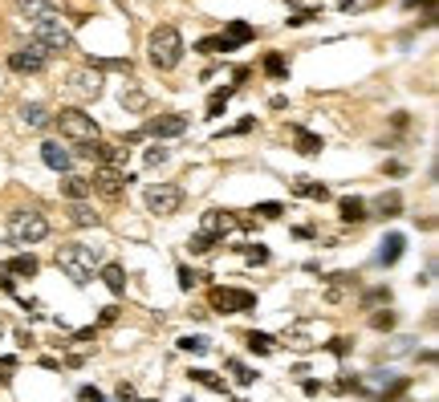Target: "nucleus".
Listing matches in <instances>:
<instances>
[{
    "label": "nucleus",
    "mask_w": 439,
    "mask_h": 402,
    "mask_svg": "<svg viewBox=\"0 0 439 402\" xmlns=\"http://www.w3.org/2000/svg\"><path fill=\"white\" fill-rule=\"evenodd\" d=\"M293 142H297V150L301 155H321V134H313V131H306V126H293Z\"/></svg>",
    "instance_id": "obj_19"
},
{
    "label": "nucleus",
    "mask_w": 439,
    "mask_h": 402,
    "mask_svg": "<svg viewBox=\"0 0 439 402\" xmlns=\"http://www.w3.org/2000/svg\"><path fill=\"white\" fill-rule=\"evenodd\" d=\"M325 350H330V354H338V357H346V354H350V337H334Z\"/></svg>",
    "instance_id": "obj_41"
},
{
    "label": "nucleus",
    "mask_w": 439,
    "mask_h": 402,
    "mask_svg": "<svg viewBox=\"0 0 439 402\" xmlns=\"http://www.w3.org/2000/svg\"><path fill=\"white\" fill-rule=\"evenodd\" d=\"M53 126L61 131V138H69V142H78V146L98 138V122H94V114L78 110V106H65L61 114H53Z\"/></svg>",
    "instance_id": "obj_5"
},
{
    "label": "nucleus",
    "mask_w": 439,
    "mask_h": 402,
    "mask_svg": "<svg viewBox=\"0 0 439 402\" xmlns=\"http://www.w3.org/2000/svg\"><path fill=\"white\" fill-rule=\"evenodd\" d=\"M102 280H106V289H110L114 297L127 293V268L122 265H102Z\"/></svg>",
    "instance_id": "obj_20"
},
{
    "label": "nucleus",
    "mask_w": 439,
    "mask_h": 402,
    "mask_svg": "<svg viewBox=\"0 0 439 402\" xmlns=\"http://www.w3.org/2000/svg\"><path fill=\"white\" fill-rule=\"evenodd\" d=\"M244 346H248L253 354H272V337H268V333H257V329L244 333Z\"/></svg>",
    "instance_id": "obj_27"
},
{
    "label": "nucleus",
    "mask_w": 439,
    "mask_h": 402,
    "mask_svg": "<svg viewBox=\"0 0 439 402\" xmlns=\"http://www.w3.org/2000/svg\"><path fill=\"white\" fill-rule=\"evenodd\" d=\"M212 309L216 313H253L257 309V293H248V289H212Z\"/></svg>",
    "instance_id": "obj_8"
},
{
    "label": "nucleus",
    "mask_w": 439,
    "mask_h": 402,
    "mask_svg": "<svg viewBox=\"0 0 439 402\" xmlns=\"http://www.w3.org/2000/svg\"><path fill=\"white\" fill-rule=\"evenodd\" d=\"M195 49H200V53H232L236 45L228 41V37H204V41L195 45Z\"/></svg>",
    "instance_id": "obj_29"
},
{
    "label": "nucleus",
    "mask_w": 439,
    "mask_h": 402,
    "mask_svg": "<svg viewBox=\"0 0 439 402\" xmlns=\"http://www.w3.org/2000/svg\"><path fill=\"white\" fill-rule=\"evenodd\" d=\"M338 212H342V220H346V223H362L366 216H370V212H366V203H362L358 195H346V199L338 203Z\"/></svg>",
    "instance_id": "obj_22"
},
{
    "label": "nucleus",
    "mask_w": 439,
    "mask_h": 402,
    "mask_svg": "<svg viewBox=\"0 0 439 402\" xmlns=\"http://www.w3.org/2000/svg\"><path fill=\"white\" fill-rule=\"evenodd\" d=\"M216 244H220V240H212L208 232H195V236L187 240V248H191V256H204V252H212Z\"/></svg>",
    "instance_id": "obj_28"
},
{
    "label": "nucleus",
    "mask_w": 439,
    "mask_h": 402,
    "mask_svg": "<svg viewBox=\"0 0 439 402\" xmlns=\"http://www.w3.org/2000/svg\"><path fill=\"white\" fill-rule=\"evenodd\" d=\"M21 122H25L29 131H41V126H49V122H53V114L45 110L41 102H25V106H21Z\"/></svg>",
    "instance_id": "obj_17"
},
{
    "label": "nucleus",
    "mask_w": 439,
    "mask_h": 402,
    "mask_svg": "<svg viewBox=\"0 0 439 402\" xmlns=\"http://www.w3.org/2000/svg\"><path fill=\"white\" fill-rule=\"evenodd\" d=\"M297 191L309 195V199H321V203L330 199V187H325V183H297Z\"/></svg>",
    "instance_id": "obj_30"
},
{
    "label": "nucleus",
    "mask_w": 439,
    "mask_h": 402,
    "mask_svg": "<svg viewBox=\"0 0 439 402\" xmlns=\"http://www.w3.org/2000/svg\"><path fill=\"white\" fill-rule=\"evenodd\" d=\"M370 325H374V329H395V313H374Z\"/></svg>",
    "instance_id": "obj_40"
},
{
    "label": "nucleus",
    "mask_w": 439,
    "mask_h": 402,
    "mask_svg": "<svg viewBox=\"0 0 439 402\" xmlns=\"http://www.w3.org/2000/svg\"><path fill=\"white\" fill-rule=\"evenodd\" d=\"M102 89H106V78L98 65H82L69 74V93H78V98H98Z\"/></svg>",
    "instance_id": "obj_10"
},
{
    "label": "nucleus",
    "mask_w": 439,
    "mask_h": 402,
    "mask_svg": "<svg viewBox=\"0 0 439 402\" xmlns=\"http://www.w3.org/2000/svg\"><path fill=\"white\" fill-rule=\"evenodd\" d=\"M187 131V118L183 114H159V118H151L147 122V131L142 134H155V138H175V134Z\"/></svg>",
    "instance_id": "obj_11"
},
{
    "label": "nucleus",
    "mask_w": 439,
    "mask_h": 402,
    "mask_svg": "<svg viewBox=\"0 0 439 402\" xmlns=\"http://www.w3.org/2000/svg\"><path fill=\"white\" fill-rule=\"evenodd\" d=\"M0 337H4V321H0Z\"/></svg>",
    "instance_id": "obj_49"
},
{
    "label": "nucleus",
    "mask_w": 439,
    "mask_h": 402,
    "mask_svg": "<svg viewBox=\"0 0 439 402\" xmlns=\"http://www.w3.org/2000/svg\"><path fill=\"white\" fill-rule=\"evenodd\" d=\"M187 378H191V382H200V386H204V390H212V394H228V382H224L220 374H212V370H191Z\"/></svg>",
    "instance_id": "obj_23"
},
{
    "label": "nucleus",
    "mask_w": 439,
    "mask_h": 402,
    "mask_svg": "<svg viewBox=\"0 0 439 402\" xmlns=\"http://www.w3.org/2000/svg\"><path fill=\"white\" fill-rule=\"evenodd\" d=\"M8 236H12V244H41L45 236H49V220H45V212L37 208H17L12 216H8Z\"/></svg>",
    "instance_id": "obj_4"
},
{
    "label": "nucleus",
    "mask_w": 439,
    "mask_h": 402,
    "mask_svg": "<svg viewBox=\"0 0 439 402\" xmlns=\"http://www.w3.org/2000/svg\"><path fill=\"white\" fill-rule=\"evenodd\" d=\"M122 106H131V110H142V106H147V98H142L138 89H131V93H122Z\"/></svg>",
    "instance_id": "obj_43"
},
{
    "label": "nucleus",
    "mask_w": 439,
    "mask_h": 402,
    "mask_svg": "<svg viewBox=\"0 0 439 402\" xmlns=\"http://www.w3.org/2000/svg\"><path fill=\"white\" fill-rule=\"evenodd\" d=\"M142 199H147V212L151 216H175L187 195H183V187H175V183H151Z\"/></svg>",
    "instance_id": "obj_6"
},
{
    "label": "nucleus",
    "mask_w": 439,
    "mask_h": 402,
    "mask_svg": "<svg viewBox=\"0 0 439 402\" xmlns=\"http://www.w3.org/2000/svg\"><path fill=\"white\" fill-rule=\"evenodd\" d=\"M321 12L317 8H306V12H297V16H289V25H309V21H317Z\"/></svg>",
    "instance_id": "obj_44"
},
{
    "label": "nucleus",
    "mask_w": 439,
    "mask_h": 402,
    "mask_svg": "<svg viewBox=\"0 0 439 402\" xmlns=\"http://www.w3.org/2000/svg\"><path fill=\"white\" fill-rule=\"evenodd\" d=\"M383 301L391 305V289H370V293L362 297V305H383Z\"/></svg>",
    "instance_id": "obj_36"
},
{
    "label": "nucleus",
    "mask_w": 439,
    "mask_h": 402,
    "mask_svg": "<svg viewBox=\"0 0 439 402\" xmlns=\"http://www.w3.org/2000/svg\"><path fill=\"white\" fill-rule=\"evenodd\" d=\"M179 350H187V354H208V342H204V337H179Z\"/></svg>",
    "instance_id": "obj_35"
},
{
    "label": "nucleus",
    "mask_w": 439,
    "mask_h": 402,
    "mask_svg": "<svg viewBox=\"0 0 439 402\" xmlns=\"http://www.w3.org/2000/svg\"><path fill=\"white\" fill-rule=\"evenodd\" d=\"M228 370L236 374L240 386H253V382H257V370H248V366H240V361H228Z\"/></svg>",
    "instance_id": "obj_32"
},
{
    "label": "nucleus",
    "mask_w": 439,
    "mask_h": 402,
    "mask_svg": "<svg viewBox=\"0 0 439 402\" xmlns=\"http://www.w3.org/2000/svg\"><path fill=\"white\" fill-rule=\"evenodd\" d=\"M69 223H74V227H98L102 216H98L89 203H69Z\"/></svg>",
    "instance_id": "obj_21"
},
{
    "label": "nucleus",
    "mask_w": 439,
    "mask_h": 402,
    "mask_svg": "<svg viewBox=\"0 0 439 402\" xmlns=\"http://www.w3.org/2000/svg\"><path fill=\"white\" fill-rule=\"evenodd\" d=\"M167 155H171L167 146H151V150H147V167H159V163H167Z\"/></svg>",
    "instance_id": "obj_38"
},
{
    "label": "nucleus",
    "mask_w": 439,
    "mask_h": 402,
    "mask_svg": "<svg viewBox=\"0 0 439 402\" xmlns=\"http://www.w3.org/2000/svg\"><path fill=\"white\" fill-rule=\"evenodd\" d=\"M253 126H257V118H244V122H236V126H232L228 134H248Z\"/></svg>",
    "instance_id": "obj_45"
},
{
    "label": "nucleus",
    "mask_w": 439,
    "mask_h": 402,
    "mask_svg": "<svg viewBox=\"0 0 439 402\" xmlns=\"http://www.w3.org/2000/svg\"><path fill=\"white\" fill-rule=\"evenodd\" d=\"M37 272H41V260L33 252H21V256L4 260V276H37Z\"/></svg>",
    "instance_id": "obj_14"
},
{
    "label": "nucleus",
    "mask_w": 439,
    "mask_h": 402,
    "mask_svg": "<svg viewBox=\"0 0 439 402\" xmlns=\"http://www.w3.org/2000/svg\"><path fill=\"white\" fill-rule=\"evenodd\" d=\"M264 74L281 82V78H289V61H285L281 53H268V57H264Z\"/></svg>",
    "instance_id": "obj_25"
},
{
    "label": "nucleus",
    "mask_w": 439,
    "mask_h": 402,
    "mask_svg": "<svg viewBox=\"0 0 439 402\" xmlns=\"http://www.w3.org/2000/svg\"><path fill=\"white\" fill-rule=\"evenodd\" d=\"M195 280H200V272H191V268H179V289L187 293V289H195Z\"/></svg>",
    "instance_id": "obj_39"
},
{
    "label": "nucleus",
    "mask_w": 439,
    "mask_h": 402,
    "mask_svg": "<svg viewBox=\"0 0 439 402\" xmlns=\"http://www.w3.org/2000/svg\"><path fill=\"white\" fill-rule=\"evenodd\" d=\"M41 159H45V167L57 171V175H69V167H74V155L61 142H41Z\"/></svg>",
    "instance_id": "obj_12"
},
{
    "label": "nucleus",
    "mask_w": 439,
    "mask_h": 402,
    "mask_svg": "<svg viewBox=\"0 0 439 402\" xmlns=\"http://www.w3.org/2000/svg\"><path fill=\"white\" fill-rule=\"evenodd\" d=\"M236 93V86H228V89H216L212 98H208V118H220L224 114V106H228V98Z\"/></svg>",
    "instance_id": "obj_26"
},
{
    "label": "nucleus",
    "mask_w": 439,
    "mask_h": 402,
    "mask_svg": "<svg viewBox=\"0 0 439 402\" xmlns=\"http://www.w3.org/2000/svg\"><path fill=\"white\" fill-rule=\"evenodd\" d=\"M253 212H257V216H261V220H277V216H281V212H285V208H281V203H257V208H253Z\"/></svg>",
    "instance_id": "obj_37"
},
{
    "label": "nucleus",
    "mask_w": 439,
    "mask_h": 402,
    "mask_svg": "<svg viewBox=\"0 0 439 402\" xmlns=\"http://www.w3.org/2000/svg\"><path fill=\"white\" fill-rule=\"evenodd\" d=\"M236 227H240V220L228 216V212H204V232H208L212 240H220V244H224V236L236 232Z\"/></svg>",
    "instance_id": "obj_13"
},
{
    "label": "nucleus",
    "mask_w": 439,
    "mask_h": 402,
    "mask_svg": "<svg viewBox=\"0 0 439 402\" xmlns=\"http://www.w3.org/2000/svg\"><path fill=\"white\" fill-rule=\"evenodd\" d=\"M29 33H33V45H41L45 53H69V49H78L74 33H69V25H65L57 12H49V16H41V21H33V25H29Z\"/></svg>",
    "instance_id": "obj_3"
},
{
    "label": "nucleus",
    "mask_w": 439,
    "mask_h": 402,
    "mask_svg": "<svg viewBox=\"0 0 439 402\" xmlns=\"http://www.w3.org/2000/svg\"><path fill=\"white\" fill-rule=\"evenodd\" d=\"M98 265H102V248H98V244H61V248H57V268H61L74 284H86Z\"/></svg>",
    "instance_id": "obj_2"
},
{
    "label": "nucleus",
    "mask_w": 439,
    "mask_h": 402,
    "mask_svg": "<svg viewBox=\"0 0 439 402\" xmlns=\"http://www.w3.org/2000/svg\"><path fill=\"white\" fill-rule=\"evenodd\" d=\"M61 195L69 203H86V195H94L89 191V175H65L61 179Z\"/></svg>",
    "instance_id": "obj_16"
},
{
    "label": "nucleus",
    "mask_w": 439,
    "mask_h": 402,
    "mask_svg": "<svg viewBox=\"0 0 439 402\" xmlns=\"http://www.w3.org/2000/svg\"><path fill=\"white\" fill-rule=\"evenodd\" d=\"M383 0H338V8L342 12H370V8H378Z\"/></svg>",
    "instance_id": "obj_31"
},
{
    "label": "nucleus",
    "mask_w": 439,
    "mask_h": 402,
    "mask_svg": "<svg viewBox=\"0 0 439 402\" xmlns=\"http://www.w3.org/2000/svg\"><path fill=\"white\" fill-rule=\"evenodd\" d=\"M45 65H49V53H45L41 45H25V49H12L8 53V69L12 74H41Z\"/></svg>",
    "instance_id": "obj_9"
},
{
    "label": "nucleus",
    "mask_w": 439,
    "mask_h": 402,
    "mask_svg": "<svg viewBox=\"0 0 439 402\" xmlns=\"http://www.w3.org/2000/svg\"><path fill=\"white\" fill-rule=\"evenodd\" d=\"M118 399H122V402H138V394H134V386L122 382V386H118Z\"/></svg>",
    "instance_id": "obj_46"
},
{
    "label": "nucleus",
    "mask_w": 439,
    "mask_h": 402,
    "mask_svg": "<svg viewBox=\"0 0 439 402\" xmlns=\"http://www.w3.org/2000/svg\"><path fill=\"white\" fill-rule=\"evenodd\" d=\"M224 37H228V41L236 45V49H240V45L257 41V29H253V25H244V21H232V25H228V33H224Z\"/></svg>",
    "instance_id": "obj_24"
},
{
    "label": "nucleus",
    "mask_w": 439,
    "mask_h": 402,
    "mask_svg": "<svg viewBox=\"0 0 439 402\" xmlns=\"http://www.w3.org/2000/svg\"><path fill=\"white\" fill-rule=\"evenodd\" d=\"M407 8H427V12H431V8H436V0H407Z\"/></svg>",
    "instance_id": "obj_47"
},
{
    "label": "nucleus",
    "mask_w": 439,
    "mask_h": 402,
    "mask_svg": "<svg viewBox=\"0 0 439 402\" xmlns=\"http://www.w3.org/2000/svg\"><path fill=\"white\" fill-rule=\"evenodd\" d=\"M398 208H403L398 191H391V195H383V199H378V212H383V216H398Z\"/></svg>",
    "instance_id": "obj_34"
},
{
    "label": "nucleus",
    "mask_w": 439,
    "mask_h": 402,
    "mask_svg": "<svg viewBox=\"0 0 439 402\" xmlns=\"http://www.w3.org/2000/svg\"><path fill=\"white\" fill-rule=\"evenodd\" d=\"M12 8H17V16H25L29 25L41 21V16H49V12H57L53 0H12Z\"/></svg>",
    "instance_id": "obj_15"
},
{
    "label": "nucleus",
    "mask_w": 439,
    "mask_h": 402,
    "mask_svg": "<svg viewBox=\"0 0 439 402\" xmlns=\"http://www.w3.org/2000/svg\"><path fill=\"white\" fill-rule=\"evenodd\" d=\"M127 183H131V175L122 171V167H98L94 175H89V191H98L102 199H122V191H127Z\"/></svg>",
    "instance_id": "obj_7"
},
{
    "label": "nucleus",
    "mask_w": 439,
    "mask_h": 402,
    "mask_svg": "<svg viewBox=\"0 0 439 402\" xmlns=\"http://www.w3.org/2000/svg\"><path fill=\"white\" fill-rule=\"evenodd\" d=\"M78 402H106V394L94 390V386H82V390H78Z\"/></svg>",
    "instance_id": "obj_42"
},
{
    "label": "nucleus",
    "mask_w": 439,
    "mask_h": 402,
    "mask_svg": "<svg viewBox=\"0 0 439 402\" xmlns=\"http://www.w3.org/2000/svg\"><path fill=\"white\" fill-rule=\"evenodd\" d=\"M183 37H179L175 25H159V29H151V37H147V61L155 65V69H163V74H171L179 61H183Z\"/></svg>",
    "instance_id": "obj_1"
},
{
    "label": "nucleus",
    "mask_w": 439,
    "mask_h": 402,
    "mask_svg": "<svg viewBox=\"0 0 439 402\" xmlns=\"http://www.w3.org/2000/svg\"><path fill=\"white\" fill-rule=\"evenodd\" d=\"M236 248H240L253 265H264V260H268V248H261V244H236Z\"/></svg>",
    "instance_id": "obj_33"
},
{
    "label": "nucleus",
    "mask_w": 439,
    "mask_h": 402,
    "mask_svg": "<svg viewBox=\"0 0 439 402\" xmlns=\"http://www.w3.org/2000/svg\"><path fill=\"white\" fill-rule=\"evenodd\" d=\"M403 252H407V240H403L398 232H391V236L383 240V252H378V260L391 268V265H398V260H403Z\"/></svg>",
    "instance_id": "obj_18"
},
{
    "label": "nucleus",
    "mask_w": 439,
    "mask_h": 402,
    "mask_svg": "<svg viewBox=\"0 0 439 402\" xmlns=\"http://www.w3.org/2000/svg\"><path fill=\"white\" fill-rule=\"evenodd\" d=\"M330 280H334V284H350V280H354V272H334Z\"/></svg>",
    "instance_id": "obj_48"
}]
</instances>
